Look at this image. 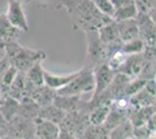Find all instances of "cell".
<instances>
[{"label": "cell", "mask_w": 156, "mask_h": 139, "mask_svg": "<svg viewBox=\"0 0 156 139\" xmlns=\"http://www.w3.org/2000/svg\"><path fill=\"white\" fill-rule=\"evenodd\" d=\"M61 2L71 16L75 28L85 33L98 31L112 21L111 18L98 11L91 0H61Z\"/></svg>", "instance_id": "cell-1"}, {"label": "cell", "mask_w": 156, "mask_h": 139, "mask_svg": "<svg viewBox=\"0 0 156 139\" xmlns=\"http://www.w3.org/2000/svg\"><path fill=\"white\" fill-rule=\"evenodd\" d=\"M0 49L5 51L9 64L14 66L20 73H26L30 67L44 59L47 55L41 50H33L26 46L20 45L16 41L1 44Z\"/></svg>", "instance_id": "cell-2"}, {"label": "cell", "mask_w": 156, "mask_h": 139, "mask_svg": "<svg viewBox=\"0 0 156 139\" xmlns=\"http://www.w3.org/2000/svg\"><path fill=\"white\" fill-rule=\"evenodd\" d=\"M94 88H96V81H94L93 70L84 66L82 70H79L78 75L68 86L59 89L57 92V95L80 96L82 94H85V93L94 92Z\"/></svg>", "instance_id": "cell-3"}, {"label": "cell", "mask_w": 156, "mask_h": 139, "mask_svg": "<svg viewBox=\"0 0 156 139\" xmlns=\"http://www.w3.org/2000/svg\"><path fill=\"white\" fill-rule=\"evenodd\" d=\"M6 137L16 139L35 138V119H29L22 116H16L8 122Z\"/></svg>", "instance_id": "cell-4"}, {"label": "cell", "mask_w": 156, "mask_h": 139, "mask_svg": "<svg viewBox=\"0 0 156 139\" xmlns=\"http://www.w3.org/2000/svg\"><path fill=\"white\" fill-rule=\"evenodd\" d=\"M6 16L8 21L13 25L19 31L27 33L29 30L27 16L20 0H8Z\"/></svg>", "instance_id": "cell-5"}, {"label": "cell", "mask_w": 156, "mask_h": 139, "mask_svg": "<svg viewBox=\"0 0 156 139\" xmlns=\"http://www.w3.org/2000/svg\"><path fill=\"white\" fill-rule=\"evenodd\" d=\"M93 74H94V81H96V88L93 92V98L96 99L100 96L103 93L107 91V88L111 86L114 74L115 73L107 66V64H100L93 68Z\"/></svg>", "instance_id": "cell-6"}, {"label": "cell", "mask_w": 156, "mask_h": 139, "mask_svg": "<svg viewBox=\"0 0 156 139\" xmlns=\"http://www.w3.org/2000/svg\"><path fill=\"white\" fill-rule=\"evenodd\" d=\"M62 131L59 124L43 118L35 119V138L37 139H58Z\"/></svg>", "instance_id": "cell-7"}, {"label": "cell", "mask_w": 156, "mask_h": 139, "mask_svg": "<svg viewBox=\"0 0 156 139\" xmlns=\"http://www.w3.org/2000/svg\"><path fill=\"white\" fill-rule=\"evenodd\" d=\"M78 73H79V70L77 72L68 73V74H54L48 71H44V85L54 89L55 92H58L59 89L68 86L77 77Z\"/></svg>", "instance_id": "cell-8"}, {"label": "cell", "mask_w": 156, "mask_h": 139, "mask_svg": "<svg viewBox=\"0 0 156 139\" xmlns=\"http://www.w3.org/2000/svg\"><path fill=\"white\" fill-rule=\"evenodd\" d=\"M41 63H42V61L35 64L34 66L30 67V68L25 73L28 96H30V94H32V92L34 89H36V88H39V87L44 86V70L42 68Z\"/></svg>", "instance_id": "cell-9"}, {"label": "cell", "mask_w": 156, "mask_h": 139, "mask_svg": "<svg viewBox=\"0 0 156 139\" xmlns=\"http://www.w3.org/2000/svg\"><path fill=\"white\" fill-rule=\"evenodd\" d=\"M117 25L118 30H119V38L122 44L140 37V30H139L136 19L117 22Z\"/></svg>", "instance_id": "cell-10"}, {"label": "cell", "mask_w": 156, "mask_h": 139, "mask_svg": "<svg viewBox=\"0 0 156 139\" xmlns=\"http://www.w3.org/2000/svg\"><path fill=\"white\" fill-rule=\"evenodd\" d=\"M98 36L101 43L105 45H113V44H120L121 41L119 38V30L115 21H110L98 30Z\"/></svg>", "instance_id": "cell-11"}, {"label": "cell", "mask_w": 156, "mask_h": 139, "mask_svg": "<svg viewBox=\"0 0 156 139\" xmlns=\"http://www.w3.org/2000/svg\"><path fill=\"white\" fill-rule=\"evenodd\" d=\"M56 95H57V92H55L54 89L44 85V86L34 89L29 98H32L40 108H46L48 106L54 104Z\"/></svg>", "instance_id": "cell-12"}, {"label": "cell", "mask_w": 156, "mask_h": 139, "mask_svg": "<svg viewBox=\"0 0 156 139\" xmlns=\"http://www.w3.org/2000/svg\"><path fill=\"white\" fill-rule=\"evenodd\" d=\"M19 30L8 21L6 14H0V45L16 41Z\"/></svg>", "instance_id": "cell-13"}, {"label": "cell", "mask_w": 156, "mask_h": 139, "mask_svg": "<svg viewBox=\"0 0 156 139\" xmlns=\"http://www.w3.org/2000/svg\"><path fill=\"white\" fill-rule=\"evenodd\" d=\"M155 110L154 107H148V108H139V109H132L129 114V121L133 124L134 129L147 126V123L150 119V117L154 115Z\"/></svg>", "instance_id": "cell-14"}, {"label": "cell", "mask_w": 156, "mask_h": 139, "mask_svg": "<svg viewBox=\"0 0 156 139\" xmlns=\"http://www.w3.org/2000/svg\"><path fill=\"white\" fill-rule=\"evenodd\" d=\"M111 111V103L105 102L94 106L89 114L90 125H104Z\"/></svg>", "instance_id": "cell-15"}, {"label": "cell", "mask_w": 156, "mask_h": 139, "mask_svg": "<svg viewBox=\"0 0 156 139\" xmlns=\"http://www.w3.org/2000/svg\"><path fill=\"white\" fill-rule=\"evenodd\" d=\"M19 107L20 102L18 100L13 99L11 96H5L0 101V114L7 119V122H11L18 116Z\"/></svg>", "instance_id": "cell-16"}, {"label": "cell", "mask_w": 156, "mask_h": 139, "mask_svg": "<svg viewBox=\"0 0 156 139\" xmlns=\"http://www.w3.org/2000/svg\"><path fill=\"white\" fill-rule=\"evenodd\" d=\"M130 106L134 109H139V108H148V107H154V103L156 101V98L148 92L146 88L141 89L135 95H133L129 98Z\"/></svg>", "instance_id": "cell-17"}, {"label": "cell", "mask_w": 156, "mask_h": 139, "mask_svg": "<svg viewBox=\"0 0 156 139\" xmlns=\"http://www.w3.org/2000/svg\"><path fill=\"white\" fill-rule=\"evenodd\" d=\"M39 117L61 125L65 119V117H66V113L63 111L62 109L57 108L55 104H51V106H48L46 108H41L39 113Z\"/></svg>", "instance_id": "cell-18"}, {"label": "cell", "mask_w": 156, "mask_h": 139, "mask_svg": "<svg viewBox=\"0 0 156 139\" xmlns=\"http://www.w3.org/2000/svg\"><path fill=\"white\" fill-rule=\"evenodd\" d=\"M129 114L130 111H121V110H118V109H114L111 107L110 115L106 119L104 126L108 131H112L113 129L122 124L127 119H129Z\"/></svg>", "instance_id": "cell-19"}, {"label": "cell", "mask_w": 156, "mask_h": 139, "mask_svg": "<svg viewBox=\"0 0 156 139\" xmlns=\"http://www.w3.org/2000/svg\"><path fill=\"white\" fill-rule=\"evenodd\" d=\"M139 13H140V12H139V9H137L135 2H134V4H130V5L121 7V8L114 9V14H113L112 20L115 21V22L134 20V19L137 18Z\"/></svg>", "instance_id": "cell-20"}, {"label": "cell", "mask_w": 156, "mask_h": 139, "mask_svg": "<svg viewBox=\"0 0 156 139\" xmlns=\"http://www.w3.org/2000/svg\"><path fill=\"white\" fill-rule=\"evenodd\" d=\"M134 138V126L127 119L122 124L110 131V139H133Z\"/></svg>", "instance_id": "cell-21"}, {"label": "cell", "mask_w": 156, "mask_h": 139, "mask_svg": "<svg viewBox=\"0 0 156 139\" xmlns=\"http://www.w3.org/2000/svg\"><path fill=\"white\" fill-rule=\"evenodd\" d=\"M127 58H128V56L125 52H122L121 49H118V50H115V51H113V52L111 53V56L108 57L106 64H107V66L110 67L113 72L118 73L121 70V67L125 65Z\"/></svg>", "instance_id": "cell-22"}, {"label": "cell", "mask_w": 156, "mask_h": 139, "mask_svg": "<svg viewBox=\"0 0 156 139\" xmlns=\"http://www.w3.org/2000/svg\"><path fill=\"white\" fill-rule=\"evenodd\" d=\"M147 48L146 42L142 38H135L133 41H129L127 43H124L121 46V50L122 52H125L127 56H134V55H141L144 52Z\"/></svg>", "instance_id": "cell-23"}, {"label": "cell", "mask_w": 156, "mask_h": 139, "mask_svg": "<svg viewBox=\"0 0 156 139\" xmlns=\"http://www.w3.org/2000/svg\"><path fill=\"white\" fill-rule=\"evenodd\" d=\"M82 139H110V131L104 125H89Z\"/></svg>", "instance_id": "cell-24"}, {"label": "cell", "mask_w": 156, "mask_h": 139, "mask_svg": "<svg viewBox=\"0 0 156 139\" xmlns=\"http://www.w3.org/2000/svg\"><path fill=\"white\" fill-rule=\"evenodd\" d=\"M91 2L94 5V7L97 8L100 13H103L104 15L108 16V18H113L114 14V7L112 5L111 0H91Z\"/></svg>", "instance_id": "cell-25"}, {"label": "cell", "mask_w": 156, "mask_h": 139, "mask_svg": "<svg viewBox=\"0 0 156 139\" xmlns=\"http://www.w3.org/2000/svg\"><path fill=\"white\" fill-rule=\"evenodd\" d=\"M135 5L140 13L148 14L151 11V8L155 6L156 0H134Z\"/></svg>", "instance_id": "cell-26"}, {"label": "cell", "mask_w": 156, "mask_h": 139, "mask_svg": "<svg viewBox=\"0 0 156 139\" xmlns=\"http://www.w3.org/2000/svg\"><path fill=\"white\" fill-rule=\"evenodd\" d=\"M9 66H11L9 60H8V58H7L6 56H4V57L0 59V82H1V79H2L4 74H5V72H6L7 68Z\"/></svg>", "instance_id": "cell-27"}, {"label": "cell", "mask_w": 156, "mask_h": 139, "mask_svg": "<svg viewBox=\"0 0 156 139\" xmlns=\"http://www.w3.org/2000/svg\"><path fill=\"white\" fill-rule=\"evenodd\" d=\"M111 1H112V5L114 7V9H118V8H121V7L135 2L134 0H111Z\"/></svg>", "instance_id": "cell-28"}, {"label": "cell", "mask_w": 156, "mask_h": 139, "mask_svg": "<svg viewBox=\"0 0 156 139\" xmlns=\"http://www.w3.org/2000/svg\"><path fill=\"white\" fill-rule=\"evenodd\" d=\"M7 125H8V122H7V119L0 114V131H5L6 132V129H7Z\"/></svg>", "instance_id": "cell-29"}, {"label": "cell", "mask_w": 156, "mask_h": 139, "mask_svg": "<svg viewBox=\"0 0 156 139\" xmlns=\"http://www.w3.org/2000/svg\"><path fill=\"white\" fill-rule=\"evenodd\" d=\"M148 15H149V18L151 19V21L156 25V4H155V6L151 8V11L148 13Z\"/></svg>", "instance_id": "cell-30"}, {"label": "cell", "mask_w": 156, "mask_h": 139, "mask_svg": "<svg viewBox=\"0 0 156 139\" xmlns=\"http://www.w3.org/2000/svg\"><path fill=\"white\" fill-rule=\"evenodd\" d=\"M146 139H156V131H151Z\"/></svg>", "instance_id": "cell-31"}, {"label": "cell", "mask_w": 156, "mask_h": 139, "mask_svg": "<svg viewBox=\"0 0 156 139\" xmlns=\"http://www.w3.org/2000/svg\"><path fill=\"white\" fill-rule=\"evenodd\" d=\"M4 137H6V132L5 131H0V138H4Z\"/></svg>", "instance_id": "cell-32"}, {"label": "cell", "mask_w": 156, "mask_h": 139, "mask_svg": "<svg viewBox=\"0 0 156 139\" xmlns=\"http://www.w3.org/2000/svg\"><path fill=\"white\" fill-rule=\"evenodd\" d=\"M2 98H4V94H2V92H1V88H0V101L2 100Z\"/></svg>", "instance_id": "cell-33"}, {"label": "cell", "mask_w": 156, "mask_h": 139, "mask_svg": "<svg viewBox=\"0 0 156 139\" xmlns=\"http://www.w3.org/2000/svg\"><path fill=\"white\" fill-rule=\"evenodd\" d=\"M151 79H153V81H154V82H155V84H156V73H155V74H154V77H153Z\"/></svg>", "instance_id": "cell-34"}, {"label": "cell", "mask_w": 156, "mask_h": 139, "mask_svg": "<svg viewBox=\"0 0 156 139\" xmlns=\"http://www.w3.org/2000/svg\"><path fill=\"white\" fill-rule=\"evenodd\" d=\"M154 110H155V113H156V101H155V103H154Z\"/></svg>", "instance_id": "cell-35"}, {"label": "cell", "mask_w": 156, "mask_h": 139, "mask_svg": "<svg viewBox=\"0 0 156 139\" xmlns=\"http://www.w3.org/2000/svg\"><path fill=\"white\" fill-rule=\"evenodd\" d=\"M0 139H8V137H4V138H0Z\"/></svg>", "instance_id": "cell-36"}, {"label": "cell", "mask_w": 156, "mask_h": 139, "mask_svg": "<svg viewBox=\"0 0 156 139\" xmlns=\"http://www.w3.org/2000/svg\"><path fill=\"white\" fill-rule=\"evenodd\" d=\"M133 139H140V138H136V137H135V136H134V138H133Z\"/></svg>", "instance_id": "cell-37"}, {"label": "cell", "mask_w": 156, "mask_h": 139, "mask_svg": "<svg viewBox=\"0 0 156 139\" xmlns=\"http://www.w3.org/2000/svg\"><path fill=\"white\" fill-rule=\"evenodd\" d=\"M33 139H37V138H33Z\"/></svg>", "instance_id": "cell-38"}]
</instances>
